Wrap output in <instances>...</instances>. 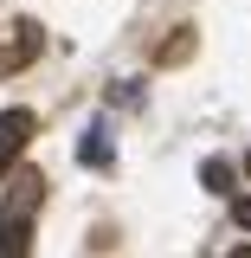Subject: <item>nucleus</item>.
I'll return each instance as SVG.
<instances>
[{"instance_id":"1","label":"nucleus","mask_w":251,"mask_h":258,"mask_svg":"<svg viewBox=\"0 0 251 258\" xmlns=\"http://www.w3.org/2000/svg\"><path fill=\"white\" fill-rule=\"evenodd\" d=\"M45 200V174L32 168H13V187H7V207H0V258H32V213Z\"/></svg>"},{"instance_id":"2","label":"nucleus","mask_w":251,"mask_h":258,"mask_svg":"<svg viewBox=\"0 0 251 258\" xmlns=\"http://www.w3.org/2000/svg\"><path fill=\"white\" fill-rule=\"evenodd\" d=\"M32 110H0V174H13V161L26 155V142H32Z\"/></svg>"},{"instance_id":"3","label":"nucleus","mask_w":251,"mask_h":258,"mask_svg":"<svg viewBox=\"0 0 251 258\" xmlns=\"http://www.w3.org/2000/svg\"><path fill=\"white\" fill-rule=\"evenodd\" d=\"M39 45H45V32L32 26V20H20V26L0 39V71H20V64H32V58H39Z\"/></svg>"},{"instance_id":"4","label":"nucleus","mask_w":251,"mask_h":258,"mask_svg":"<svg viewBox=\"0 0 251 258\" xmlns=\"http://www.w3.org/2000/svg\"><path fill=\"white\" fill-rule=\"evenodd\" d=\"M77 155L91 161V168H110V136H103V129H91V136L77 142Z\"/></svg>"},{"instance_id":"5","label":"nucleus","mask_w":251,"mask_h":258,"mask_svg":"<svg viewBox=\"0 0 251 258\" xmlns=\"http://www.w3.org/2000/svg\"><path fill=\"white\" fill-rule=\"evenodd\" d=\"M200 187L206 194H232V168H225V161H206V168H200Z\"/></svg>"},{"instance_id":"6","label":"nucleus","mask_w":251,"mask_h":258,"mask_svg":"<svg viewBox=\"0 0 251 258\" xmlns=\"http://www.w3.org/2000/svg\"><path fill=\"white\" fill-rule=\"evenodd\" d=\"M232 220H238V226H245V232H251V200H245V194L232 200Z\"/></svg>"},{"instance_id":"7","label":"nucleus","mask_w":251,"mask_h":258,"mask_svg":"<svg viewBox=\"0 0 251 258\" xmlns=\"http://www.w3.org/2000/svg\"><path fill=\"white\" fill-rule=\"evenodd\" d=\"M232 258H251V245H238V252H232Z\"/></svg>"},{"instance_id":"8","label":"nucleus","mask_w":251,"mask_h":258,"mask_svg":"<svg viewBox=\"0 0 251 258\" xmlns=\"http://www.w3.org/2000/svg\"><path fill=\"white\" fill-rule=\"evenodd\" d=\"M245 168H251V155H245Z\"/></svg>"}]
</instances>
